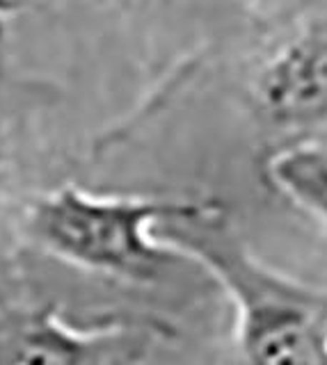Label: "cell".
<instances>
[{
	"instance_id": "cell-1",
	"label": "cell",
	"mask_w": 327,
	"mask_h": 365,
	"mask_svg": "<svg viewBox=\"0 0 327 365\" xmlns=\"http://www.w3.org/2000/svg\"><path fill=\"white\" fill-rule=\"evenodd\" d=\"M156 235L227 292L243 365H327V292L263 265L216 203L163 222Z\"/></svg>"
},
{
	"instance_id": "cell-5",
	"label": "cell",
	"mask_w": 327,
	"mask_h": 365,
	"mask_svg": "<svg viewBox=\"0 0 327 365\" xmlns=\"http://www.w3.org/2000/svg\"><path fill=\"white\" fill-rule=\"evenodd\" d=\"M268 180L302 210L327 222V146L293 144L268 160Z\"/></svg>"
},
{
	"instance_id": "cell-2",
	"label": "cell",
	"mask_w": 327,
	"mask_h": 365,
	"mask_svg": "<svg viewBox=\"0 0 327 365\" xmlns=\"http://www.w3.org/2000/svg\"><path fill=\"white\" fill-rule=\"evenodd\" d=\"M208 205L211 201L115 197L62 185L28 205L24 233L39 251L69 267L149 283L181 256L156 235V228Z\"/></svg>"
},
{
	"instance_id": "cell-3",
	"label": "cell",
	"mask_w": 327,
	"mask_h": 365,
	"mask_svg": "<svg viewBox=\"0 0 327 365\" xmlns=\"http://www.w3.org/2000/svg\"><path fill=\"white\" fill-rule=\"evenodd\" d=\"M167 336L156 317L76 322L53 299L0 294V365H146Z\"/></svg>"
},
{
	"instance_id": "cell-4",
	"label": "cell",
	"mask_w": 327,
	"mask_h": 365,
	"mask_svg": "<svg viewBox=\"0 0 327 365\" xmlns=\"http://www.w3.org/2000/svg\"><path fill=\"white\" fill-rule=\"evenodd\" d=\"M254 94L263 117L279 128L327 123V19L316 21L263 64Z\"/></svg>"
},
{
	"instance_id": "cell-8",
	"label": "cell",
	"mask_w": 327,
	"mask_h": 365,
	"mask_svg": "<svg viewBox=\"0 0 327 365\" xmlns=\"http://www.w3.org/2000/svg\"><path fill=\"white\" fill-rule=\"evenodd\" d=\"M325 349H327V334H325Z\"/></svg>"
},
{
	"instance_id": "cell-7",
	"label": "cell",
	"mask_w": 327,
	"mask_h": 365,
	"mask_svg": "<svg viewBox=\"0 0 327 365\" xmlns=\"http://www.w3.org/2000/svg\"><path fill=\"white\" fill-rule=\"evenodd\" d=\"M3 290H5V285H3V283H0V292H3Z\"/></svg>"
},
{
	"instance_id": "cell-6",
	"label": "cell",
	"mask_w": 327,
	"mask_h": 365,
	"mask_svg": "<svg viewBox=\"0 0 327 365\" xmlns=\"http://www.w3.org/2000/svg\"><path fill=\"white\" fill-rule=\"evenodd\" d=\"M21 9H24V0H0V19L14 16Z\"/></svg>"
}]
</instances>
